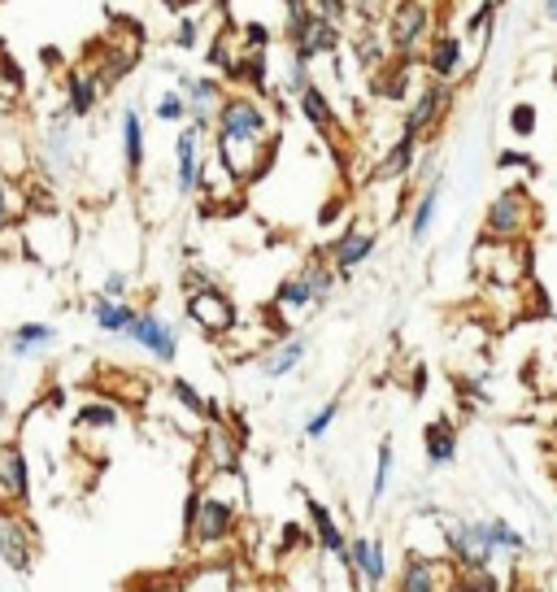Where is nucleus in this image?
<instances>
[{
    "label": "nucleus",
    "instance_id": "43",
    "mask_svg": "<svg viewBox=\"0 0 557 592\" xmlns=\"http://www.w3.org/2000/svg\"><path fill=\"white\" fill-rule=\"evenodd\" d=\"M153 114H157V123H188V101H183V92L179 87H170V92H161L157 96V105H153Z\"/></svg>",
    "mask_w": 557,
    "mask_h": 592
},
{
    "label": "nucleus",
    "instance_id": "53",
    "mask_svg": "<svg viewBox=\"0 0 557 592\" xmlns=\"http://www.w3.org/2000/svg\"><path fill=\"white\" fill-rule=\"evenodd\" d=\"M340 210H345L340 201H332V205H323V214H318V222H323V226H332V222L340 219Z\"/></svg>",
    "mask_w": 557,
    "mask_h": 592
},
{
    "label": "nucleus",
    "instance_id": "14",
    "mask_svg": "<svg viewBox=\"0 0 557 592\" xmlns=\"http://www.w3.org/2000/svg\"><path fill=\"white\" fill-rule=\"evenodd\" d=\"M179 92L188 101V123L213 136V118L227 101V83L218 74H179Z\"/></svg>",
    "mask_w": 557,
    "mask_h": 592
},
{
    "label": "nucleus",
    "instance_id": "7",
    "mask_svg": "<svg viewBox=\"0 0 557 592\" xmlns=\"http://www.w3.org/2000/svg\"><path fill=\"white\" fill-rule=\"evenodd\" d=\"M458 562L449 553H427V549H406L401 571L392 592H458Z\"/></svg>",
    "mask_w": 557,
    "mask_h": 592
},
{
    "label": "nucleus",
    "instance_id": "12",
    "mask_svg": "<svg viewBox=\"0 0 557 592\" xmlns=\"http://www.w3.org/2000/svg\"><path fill=\"white\" fill-rule=\"evenodd\" d=\"M123 340H132L136 349H144L157 367H170L179 358V331L157 309H136V318H132V327H127Z\"/></svg>",
    "mask_w": 557,
    "mask_h": 592
},
{
    "label": "nucleus",
    "instance_id": "32",
    "mask_svg": "<svg viewBox=\"0 0 557 592\" xmlns=\"http://www.w3.org/2000/svg\"><path fill=\"white\" fill-rule=\"evenodd\" d=\"M296 271L305 275L309 293H314V305H332V296H336V288H340V275H336V266H332L327 249H314V253H309Z\"/></svg>",
    "mask_w": 557,
    "mask_h": 592
},
{
    "label": "nucleus",
    "instance_id": "22",
    "mask_svg": "<svg viewBox=\"0 0 557 592\" xmlns=\"http://www.w3.org/2000/svg\"><path fill=\"white\" fill-rule=\"evenodd\" d=\"M305 358H309V336L292 331V336L271 340V345L258 353V370H262L266 379H287V374H296V370L305 367Z\"/></svg>",
    "mask_w": 557,
    "mask_h": 592
},
{
    "label": "nucleus",
    "instance_id": "41",
    "mask_svg": "<svg viewBox=\"0 0 557 592\" xmlns=\"http://www.w3.org/2000/svg\"><path fill=\"white\" fill-rule=\"evenodd\" d=\"M22 222V192H13V179L0 175V235H9Z\"/></svg>",
    "mask_w": 557,
    "mask_h": 592
},
{
    "label": "nucleus",
    "instance_id": "10",
    "mask_svg": "<svg viewBox=\"0 0 557 592\" xmlns=\"http://www.w3.org/2000/svg\"><path fill=\"white\" fill-rule=\"evenodd\" d=\"M440 536H444V553L458 562V571H480L496 562L484 518H440Z\"/></svg>",
    "mask_w": 557,
    "mask_h": 592
},
{
    "label": "nucleus",
    "instance_id": "36",
    "mask_svg": "<svg viewBox=\"0 0 557 592\" xmlns=\"http://www.w3.org/2000/svg\"><path fill=\"white\" fill-rule=\"evenodd\" d=\"M353 53H357V62H361V71L366 74H375L379 66H388V62H392L388 35H375V31H361V35L353 40Z\"/></svg>",
    "mask_w": 557,
    "mask_h": 592
},
{
    "label": "nucleus",
    "instance_id": "42",
    "mask_svg": "<svg viewBox=\"0 0 557 592\" xmlns=\"http://www.w3.org/2000/svg\"><path fill=\"white\" fill-rule=\"evenodd\" d=\"M492 22H496V0H484L471 18H466V40H475V49L484 53L487 35H492Z\"/></svg>",
    "mask_w": 557,
    "mask_h": 592
},
{
    "label": "nucleus",
    "instance_id": "37",
    "mask_svg": "<svg viewBox=\"0 0 557 592\" xmlns=\"http://www.w3.org/2000/svg\"><path fill=\"white\" fill-rule=\"evenodd\" d=\"M392 471H397V448H392V441H379V448H375V475H370V506H379L388 497Z\"/></svg>",
    "mask_w": 557,
    "mask_h": 592
},
{
    "label": "nucleus",
    "instance_id": "4",
    "mask_svg": "<svg viewBox=\"0 0 557 592\" xmlns=\"http://www.w3.org/2000/svg\"><path fill=\"white\" fill-rule=\"evenodd\" d=\"M471 266L484 284H501V288H514L532 275V249L527 240L523 244H505V240H487L480 235L475 253H471Z\"/></svg>",
    "mask_w": 557,
    "mask_h": 592
},
{
    "label": "nucleus",
    "instance_id": "20",
    "mask_svg": "<svg viewBox=\"0 0 557 592\" xmlns=\"http://www.w3.org/2000/svg\"><path fill=\"white\" fill-rule=\"evenodd\" d=\"M74 127H78V123L70 118L66 109L44 123V166H49V175H57V179H66L70 170H74V157H78V136H74Z\"/></svg>",
    "mask_w": 557,
    "mask_h": 592
},
{
    "label": "nucleus",
    "instance_id": "28",
    "mask_svg": "<svg viewBox=\"0 0 557 592\" xmlns=\"http://www.w3.org/2000/svg\"><path fill=\"white\" fill-rule=\"evenodd\" d=\"M123 170H127V179H139L144 175V161H148V136H144V114H139L136 105H127L123 109Z\"/></svg>",
    "mask_w": 557,
    "mask_h": 592
},
{
    "label": "nucleus",
    "instance_id": "44",
    "mask_svg": "<svg viewBox=\"0 0 557 592\" xmlns=\"http://www.w3.org/2000/svg\"><path fill=\"white\" fill-rule=\"evenodd\" d=\"M336 419H340V401L332 397L327 405H318V410L305 419V441H323V436L336 427Z\"/></svg>",
    "mask_w": 557,
    "mask_h": 592
},
{
    "label": "nucleus",
    "instance_id": "49",
    "mask_svg": "<svg viewBox=\"0 0 557 592\" xmlns=\"http://www.w3.org/2000/svg\"><path fill=\"white\" fill-rule=\"evenodd\" d=\"M266 44H271V31L262 22H244L240 27V49L244 53H266Z\"/></svg>",
    "mask_w": 557,
    "mask_h": 592
},
{
    "label": "nucleus",
    "instance_id": "3",
    "mask_svg": "<svg viewBox=\"0 0 557 592\" xmlns=\"http://www.w3.org/2000/svg\"><path fill=\"white\" fill-rule=\"evenodd\" d=\"M213 136H244V140L275 145V109L258 92H227V101H222V109L213 118Z\"/></svg>",
    "mask_w": 557,
    "mask_h": 592
},
{
    "label": "nucleus",
    "instance_id": "39",
    "mask_svg": "<svg viewBox=\"0 0 557 592\" xmlns=\"http://www.w3.org/2000/svg\"><path fill=\"white\" fill-rule=\"evenodd\" d=\"M170 397H175L188 414H197V419H218V410H213L206 397H201V388H197L192 379H183V374H175V379H170Z\"/></svg>",
    "mask_w": 557,
    "mask_h": 592
},
{
    "label": "nucleus",
    "instance_id": "33",
    "mask_svg": "<svg viewBox=\"0 0 557 592\" xmlns=\"http://www.w3.org/2000/svg\"><path fill=\"white\" fill-rule=\"evenodd\" d=\"M123 423V405L118 401H105V397H92L74 410V427L78 432H114Z\"/></svg>",
    "mask_w": 557,
    "mask_h": 592
},
{
    "label": "nucleus",
    "instance_id": "13",
    "mask_svg": "<svg viewBox=\"0 0 557 592\" xmlns=\"http://www.w3.org/2000/svg\"><path fill=\"white\" fill-rule=\"evenodd\" d=\"M206 166V131L183 123V131L175 136V192L179 197H201Z\"/></svg>",
    "mask_w": 557,
    "mask_h": 592
},
{
    "label": "nucleus",
    "instance_id": "5",
    "mask_svg": "<svg viewBox=\"0 0 557 592\" xmlns=\"http://www.w3.org/2000/svg\"><path fill=\"white\" fill-rule=\"evenodd\" d=\"M388 49L392 57H418L422 62V49L431 44V0H392L388 9Z\"/></svg>",
    "mask_w": 557,
    "mask_h": 592
},
{
    "label": "nucleus",
    "instance_id": "16",
    "mask_svg": "<svg viewBox=\"0 0 557 592\" xmlns=\"http://www.w3.org/2000/svg\"><path fill=\"white\" fill-rule=\"evenodd\" d=\"M323 249H327V257H332L336 275L348 279V275H357V271L375 257V249H379V231H375V226H366V222H348L345 231H340L332 244H323Z\"/></svg>",
    "mask_w": 557,
    "mask_h": 592
},
{
    "label": "nucleus",
    "instance_id": "29",
    "mask_svg": "<svg viewBox=\"0 0 557 592\" xmlns=\"http://www.w3.org/2000/svg\"><path fill=\"white\" fill-rule=\"evenodd\" d=\"M440 197H444V175L431 179V183H422V192H418L410 214H406L410 219V244H422L431 235V226L440 219Z\"/></svg>",
    "mask_w": 557,
    "mask_h": 592
},
{
    "label": "nucleus",
    "instance_id": "27",
    "mask_svg": "<svg viewBox=\"0 0 557 592\" xmlns=\"http://www.w3.org/2000/svg\"><path fill=\"white\" fill-rule=\"evenodd\" d=\"M296 109H301V118L323 136V140H332L336 131H340V118H336V105H332V96L318 87V83H309L301 96H296Z\"/></svg>",
    "mask_w": 557,
    "mask_h": 592
},
{
    "label": "nucleus",
    "instance_id": "34",
    "mask_svg": "<svg viewBox=\"0 0 557 592\" xmlns=\"http://www.w3.org/2000/svg\"><path fill=\"white\" fill-rule=\"evenodd\" d=\"M271 305H275L278 314H287V318H296V314H305V309H318V305H314V293H309V284H305V275H301V271H292V275H283V279H278Z\"/></svg>",
    "mask_w": 557,
    "mask_h": 592
},
{
    "label": "nucleus",
    "instance_id": "40",
    "mask_svg": "<svg viewBox=\"0 0 557 592\" xmlns=\"http://www.w3.org/2000/svg\"><path fill=\"white\" fill-rule=\"evenodd\" d=\"M505 127H509L514 140H532V136L540 131V109H536L532 101H518V105L505 114Z\"/></svg>",
    "mask_w": 557,
    "mask_h": 592
},
{
    "label": "nucleus",
    "instance_id": "47",
    "mask_svg": "<svg viewBox=\"0 0 557 592\" xmlns=\"http://www.w3.org/2000/svg\"><path fill=\"white\" fill-rule=\"evenodd\" d=\"M175 49H183V53H192V49H201V22L192 18V13H183L179 18V27H175V40H170Z\"/></svg>",
    "mask_w": 557,
    "mask_h": 592
},
{
    "label": "nucleus",
    "instance_id": "25",
    "mask_svg": "<svg viewBox=\"0 0 557 592\" xmlns=\"http://www.w3.org/2000/svg\"><path fill=\"white\" fill-rule=\"evenodd\" d=\"M458 444H462L458 441V423L449 414H440V419H431L422 427V453H427L431 471H449L458 462Z\"/></svg>",
    "mask_w": 557,
    "mask_h": 592
},
{
    "label": "nucleus",
    "instance_id": "45",
    "mask_svg": "<svg viewBox=\"0 0 557 592\" xmlns=\"http://www.w3.org/2000/svg\"><path fill=\"white\" fill-rule=\"evenodd\" d=\"M458 592H505V584H501V575L492 567H480V571L458 575Z\"/></svg>",
    "mask_w": 557,
    "mask_h": 592
},
{
    "label": "nucleus",
    "instance_id": "23",
    "mask_svg": "<svg viewBox=\"0 0 557 592\" xmlns=\"http://www.w3.org/2000/svg\"><path fill=\"white\" fill-rule=\"evenodd\" d=\"M418 157H422V140L401 131V136L388 145V152L379 157V166H375V183H406V179H414Z\"/></svg>",
    "mask_w": 557,
    "mask_h": 592
},
{
    "label": "nucleus",
    "instance_id": "19",
    "mask_svg": "<svg viewBox=\"0 0 557 592\" xmlns=\"http://www.w3.org/2000/svg\"><path fill=\"white\" fill-rule=\"evenodd\" d=\"M305 501V518H309V531H314V545L327 553V558H336L340 567L348 571V540L353 536H345V527H340V518H336V510L332 506H323L318 497H301Z\"/></svg>",
    "mask_w": 557,
    "mask_h": 592
},
{
    "label": "nucleus",
    "instance_id": "35",
    "mask_svg": "<svg viewBox=\"0 0 557 592\" xmlns=\"http://www.w3.org/2000/svg\"><path fill=\"white\" fill-rule=\"evenodd\" d=\"M484 527H487V540H492V549H496V558H523V553H527V536H523V531H518L509 518L487 515Z\"/></svg>",
    "mask_w": 557,
    "mask_h": 592
},
{
    "label": "nucleus",
    "instance_id": "8",
    "mask_svg": "<svg viewBox=\"0 0 557 592\" xmlns=\"http://www.w3.org/2000/svg\"><path fill=\"white\" fill-rule=\"evenodd\" d=\"M240 510H244V497H222L213 493V484L206 488V501H201V515H197V527L188 531L183 545H192L197 553H209L218 545H227L240 527Z\"/></svg>",
    "mask_w": 557,
    "mask_h": 592
},
{
    "label": "nucleus",
    "instance_id": "21",
    "mask_svg": "<svg viewBox=\"0 0 557 592\" xmlns=\"http://www.w3.org/2000/svg\"><path fill=\"white\" fill-rule=\"evenodd\" d=\"M201 471H209V475H240V436L222 419H209L206 436H201Z\"/></svg>",
    "mask_w": 557,
    "mask_h": 592
},
{
    "label": "nucleus",
    "instance_id": "6",
    "mask_svg": "<svg viewBox=\"0 0 557 592\" xmlns=\"http://www.w3.org/2000/svg\"><path fill=\"white\" fill-rule=\"evenodd\" d=\"M453 101H458L453 83L427 78L414 96H410L406 114H401V131H406V136H418L422 145H427V140H435V131H440V127H444V118L453 114Z\"/></svg>",
    "mask_w": 557,
    "mask_h": 592
},
{
    "label": "nucleus",
    "instance_id": "26",
    "mask_svg": "<svg viewBox=\"0 0 557 592\" xmlns=\"http://www.w3.org/2000/svg\"><path fill=\"white\" fill-rule=\"evenodd\" d=\"M418 66V57H392L388 66L370 74V96L388 101V105H410V71Z\"/></svg>",
    "mask_w": 557,
    "mask_h": 592
},
{
    "label": "nucleus",
    "instance_id": "54",
    "mask_svg": "<svg viewBox=\"0 0 557 592\" xmlns=\"http://www.w3.org/2000/svg\"><path fill=\"white\" fill-rule=\"evenodd\" d=\"M505 592H545V589H540V584H523V580H514Z\"/></svg>",
    "mask_w": 557,
    "mask_h": 592
},
{
    "label": "nucleus",
    "instance_id": "1",
    "mask_svg": "<svg viewBox=\"0 0 557 592\" xmlns=\"http://www.w3.org/2000/svg\"><path fill=\"white\" fill-rule=\"evenodd\" d=\"M540 222V205L532 197L527 183H505L484 210V235L487 240H505V244H523Z\"/></svg>",
    "mask_w": 557,
    "mask_h": 592
},
{
    "label": "nucleus",
    "instance_id": "38",
    "mask_svg": "<svg viewBox=\"0 0 557 592\" xmlns=\"http://www.w3.org/2000/svg\"><path fill=\"white\" fill-rule=\"evenodd\" d=\"M22 96H27V71H22V62L13 53H4L0 57V109L18 105Z\"/></svg>",
    "mask_w": 557,
    "mask_h": 592
},
{
    "label": "nucleus",
    "instance_id": "57",
    "mask_svg": "<svg viewBox=\"0 0 557 592\" xmlns=\"http://www.w3.org/2000/svg\"><path fill=\"white\" fill-rule=\"evenodd\" d=\"M554 92H557V71H554Z\"/></svg>",
    "mask_w": 557,
    "mask_h": 592
},
{
    "label": "nucleus",
    "instance_id": "50",
    "mask_svg": "<svg viewBox=\"0 0 557 592\" xmlns=\"http://www.w3.org/2000/svg\"><path fill=\"white\" fill-rule=\"evenodd\" d=\"M101 296L132 300V275H127V271H105V279H101Z\"/></svg>",
    "mask_w": 557,
    "mask_h": 592
},
{
    "label": "nucleus",
    "instance_id": "9",
    "mask_svg": "<svg viewBox=\"0 0 557 592\" xmlns=\"http://www.w3.org/2000/svg\"><path fill=\"white\" fill-rule=\"evenodd\" d=\"M35 558H40V531H35V522L22 515V506L0 501V562L13 575H31L35 571Z\"/></svg>",
    "mask_w": 557,
    "mask_h": 592
},
{
    "label": "nucleus",
    "instance_id": "30",
    "mask_svg": "<svg viewBox=\"0 0 557 592\" xmlns=\"http://www.w3.org/2000/svg\"><path fill=\"white\" fill-rule=\"evenodd\" d=\"M57 345V327L53 323H18L13 331H9V358H40V353H49Z\"/></svg>",
    "mask_w": 557,
    "mask_h": 592
},
{
    "label": "nucleus",
    "instance_id": "11",
    "mask_svg": "<svg viewBox=\"0 0 557 592\" xmlns=\"http://www.w3.org/2000/svg\"><path fill=\"white\" fill-rule=\"evenodd\" d=\"M183 314H188V323L197 327V331H206V336H231L235 327H240V305H235V296L227 293V288H206V293H192L183 296Z\"/></svg>",
    "mask_w": 557,
    "mask_h": 592
},
{
    "label": "nucleus",
    "instance_id": "31",
    "mask_svg": "<svg viewBox=\"0 0 557 592\" xmlns=\"http://www.w3.org/2000/svg\"><path fill=\"white\" fill-rule=\"evenodd\" d=\"M87 318H92L96 331H105V336H127V327H132V318H136V305L96 293L87 300Z\"/></svg>",
    "mask_w": 557,
    "mask_h": 592
},
{
    "label": "nucleus",
    "instance_id": "18",
    "mask_svg": "<svg viewBox=\"0 0 557 592\" xmlns=\"http://www.w3.org/2000/svg\"><path fill=\"white\" fill-rule=\"evenodd\" d=\"M31 462H27V448L18 441H0V501L9 506H31Z\"/></svg>",
    "mask_w": 557,
    "mask_h": 592
},
{
    "label": "nucleus",
    "instance_id": "48",
    "mask_svg": "<svg viewBox=\"0 0 557 592\" xmlns=\"http://www.w3.org/2000/svg\"><path fill=\"white\" fill-rule=\"evenodd\" d=\"M496 166H501V170H523V175H536V170H540V161H536L532 152H523V148H501V152H496Z\"/></svg>",
    "mask_w": 557,
    "mask_h": 592
},
{
    "label": "nucleus",
    "instance_id": "2",
    "mask_svg": "<svg viewBox=\"0 0 557 592\" xmlns=\"http://www.w3.org/2000/svg\"><path fill=\"white\" fill-rule=\"evenodd\" d=\"M283 40L292 49L296 62H318V57H336L345 44V31L327 18H318L314 9H305V0H287V22H283Z\"/></svg>",
    "mask_w": 557,
    "mask_h": 592
},
{
    "label": "nucleus",
    "instance_id": "51",
    "mask_svg": "<svg viewBox=\"0 0 557 592\" xmlns=\"http://www.w3.org/2000/svg\"><path fill=\"white\" fill-rule=\"evenodd\" d=\"M179 284H183V296H192V293H206V288H213L218 279L209 275L206 266H183V275H179Z\"/></svg>",
    "mask_w": 557,
    "mask_h": 592
},
{
    "label": "nucleus",
    "instance_id": "55",
    "mask_svg": "<svg viewBox=\"0 0 557 592\" xmlns=\"http://www.w3.org/2000/svg\"><path fill=\"white\" fill-rule=\"evenodd\" d=\"M540 9H545V18H549V22H554V27H557V0H545Z\"/></svg>",
    "mask_w": 557,
    "mask_h": 592
},
{
    "label": "nucleus",
    "instance_id": "52",
    "mask_svg": "<svg viewBox=\"0 0 557 592\" xmlns=\"http://www.w3.org/2000/svg\"><path fill=\"white\" fill-rule=\"evenodd\" d=\"M201 4H206V0H166V9H175L179 18H183V13H192V9H201Z\"/></svg>",
    "mask_w": 557,
    "mask_h": 592
},
{
    "label": "nucleus",
    "instance_id": "17",
    "mask_svg": "<svg viewBox=\"0 0 557 592\" xmlns=\"http://www.w3.org/2000/svg\"><path fill=\"white\" fill-rule=\"evenodd\" d=\"M422 66L440 83H458L462 71H466V40L458 31H449V27H440L431 35V44L422 49Z\"/></svg>",
    "mask_w": 557,
    "mask_h": 592
},
{
    "label": "nucleus",
    "instance_id": "24",
    "mask_svg": "<svg viewBox=\"0 0 557 592\" xmlns=\"http://www.w3.org/2000/svg\"><path fill=\"white\" fill-rule=\"evenodd\" d=\"M62 83H66V114L74 123H87V118L96 114L101 96H105L101 83H96V74H92V66H66Z\"/></svg>",
    "mask_w": 557,
    "mask_h": 592
},
{
    "label": "nucleus",
    "instance_id": "15",
    "mask_svg": "<svg viewBox=\"0 0 557 592\" xmlns=\"http://www.w3.org/2000/svg\"><path fill=\"white\" fill-rule=\"evenodd\" d=\"M348 571L361 580L366 592H383L392 580V562H388V545L379 536H353L348 540Z\"/></svg>",
    "mask_w": 557,
    "mask_h": 592
},
{
    "label": "nucleus",
    "instance_id": "56",
    "mask_svg": "<svg viewBox=\"0 0 557 592\" xmlns=\"http://www.w3.org/2000/svg\"><path fill=\"white\" fill-rule=\"evenodd\" d=\"M4 53H9V49H4V40H0V57H4Z\"/></svg>",
    "mask_w": 557,
    "mask_h": 592
},
{
    "label": "nucleus",
    "instance_id": "46",
    "mask_svg": "<svg viewBox=\"0 0 557 592\" xmlns=\"http://www.w3.org/2000/svg\"><path fill=\"white\" fill-rule=\"evenodd\" d=\"M305 9H314L327 22H336L340 31H345V22L353 18V0H305Z\"/></svg>",
    "mask_w": 557,
    "mask_h": 592
}]
</instances>
